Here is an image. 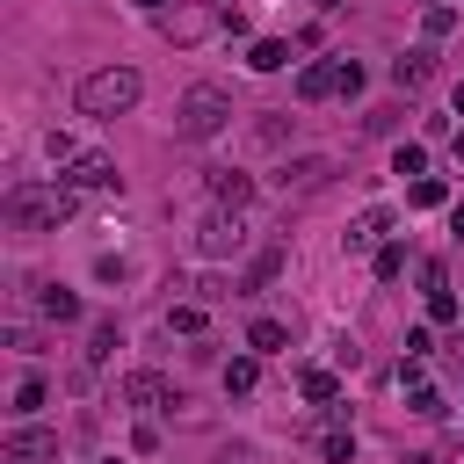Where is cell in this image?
I'll return each mask as SVG.
<instances>
[{"instance_id":"obj_1","label":"cell","mask_w":464,"mask_h":464,"mask_svg":"<svg viewBox=\"0 0 464 464\" xmlns=\"http://www.w3.org/2000/svg\"><path fill=\"white\" fill-rule=\"evenodd\" d=\"M73 211H80V196L66 182H15L8 189V225L15 232H58Z\"/></svg>"},{"instance_id":"obj_2","label":"cell","mask_w":464,"mask_h":464,"mask_svg":"<svg viewBox=\"0 0 464 464\" xmlns=\"http://www.w3.org/2000/svg\"><path fill=\"white\" fill-rule=\"evenodd\" d=\"M138 95H145V80H138L131 66H95V73L73 87L80 116H124V109H138Z\"/></svg>"},{"instance_id":"obj_3","label":"cell","mask_w":464,"mask_h":464,"mask_svg":"<svg viewBox=\"0 0 464 464\" xmlns=\"http://www.w3.org/2000/svg\"><path fill=\"white\" fill-rule=\"evenodd\" d=\"M225 124H232V95H225V87H211V80H196L182 102H174V138H189V145L218 138Z\"/></svg>"},{"instance_id":"obj_4","label":"cell","mask_w":464,"mask_h":464,"mask_svg":"<svg viewBox=\"0 0 464 464\" xmlns=\"http://www.w3.org/2000/svg\"><path fill=\"white\" fill-rule=\"evenodd\" d=\"M334 174H341V160H334V153H305V160H283V167H276V196L305 203V196L334 189Z\"/></svg>"},{"instance_id":"obj_5","label":"cell","mask_w":464,"mask_h":464,"mask_svg":"<svg viewBox=\"0 0 464 464\" xmlns=\"http://www.w3.org/2000/svg\"><path fill=\"white\" fill-rule=\"evenodd\" d=\"M58 182H66L73 196H116V189H124V174H116L109 153H73V160H58Z\"/></svg>"},{"instance_id":"obj_6","label":"cell","mask_w":464,"mask_h":464,"mask_svg":"<svg viewBox=\"0 0 464 464\" xmlns=\"http://www.w3.org/2000/svg\"><path fill=\"white\" fill-rule=\"evenodd\" d=\"M240 240H247V232H240V211H211V218L196 225V254H203V261L240 254Z\"/></svg>"},{"instance_id":"obj_7","label":"cell","mask_w":464,"mask_h":464,"mask_svg":"<svg viewBox=\"0 0 464 464\" xmlns=\"http://www.w3.org/2000/svg\"><path fill=\"white\" fill-rule=\"evenodd\" d=\"M124 406H138V414H167V406H182V392H174L160 370H131L124 377Z\"/></svg>"},{"instance_id":"obj_8","label":"cell","mask_w":464,"mask_h":464,"mask_svg":"<svg viewBox=\"0 0 464 464\" xmlns=\"http://www.w3.org/2000/svg\"><path fill=\"white\" fill-rule=\"evenodd\" d=\"M348 66H356V58H319V66H305V73H298V102L348 95Z\"/></svg>"},{"instance_id":"obj_9","label":"cell","mask_w":464,"mask_h":464,"mask_svg":"<svg viewBox=\"0 0 464 464\" xmlns=\"http://www.w3.org/2000/svg\"><path fill=\"white\" fill-rule=\"evenodd\" d=\"M44 457H58V435L51 428H15L8 443H0V464H44Z\"/></svg>"},{"instance_id":"obj_10","label":"cell","mask_w":464,"mask_h":464,"mask_svg":"<svg viewBox=\"0 0 464 464\" xmlns=\"http://www.w3.org/2000/svg\"><path fill=\"white\" fill-rule=\"evenodd\" d=\"M385 232H392V211L377 203V211H363L356 225L341 232V247H348V254H363V247H385Z\"/></svg>"},{"instance_id":"obj_11","label":"cell","mask_w":464,"mask_h":464,"mask_svg":"<svg viewBox=\"0 0 464 464\" xmlns=\"http://www.w3.org/2000/svg\"><path fill=\"white\" fill-rule=\"evenodd\" d=\"M211 203L218 211H247L254 203V182H247V174H232V167H218L211 174Z\"/></svg>"},{"instance_id":"obj_12","label":"cell","mask_w":464,"mask_h":464,"mask_svg":"<svg viewBox=\"0 0 464 464\" xmlns=\"http://www.w3.org/2000/svg\"><path fill=\"white\" fill-rule=\"evenodd\" d=\"M435 80V51L421 44V51H406V58H392V87H428Z\"/></svg>"},{"instance_id":"obj_13","label":"cell","mask_w":464,"mask_h":464,"mask_svg":"<svg viewBox=\"0 0 464 464\" xmlns=\"http://www.w3.org/2000/svg\"><path fill=\"white\" fill-rule=\"evenodd\" d=\"M37 312L44 319H80V298H73L66 283H37Z\"/></svg>"},{"instance_id":"obj_14","label":"cell","mask_w":464,"mask_h":464,"mask_svg":"<svg viewBox=\"0 0 464 464\" xmlns=\"http://www.w3.org/2000/svg\"><path fill=\"white\" fill-rule=\"evenodd\" d=\"M283 261H290V247H283V240H269V247H261V254L247 261V276H240V290H261V283H269V276H276Z\"/></svg>"},{"instance_id":"obj_15","label":"cell","mask_w":464,"mask_h":464,"mask_svg":"<svg viewBox=\"0 0 464 464\" xmlns=\"http://www.w3.org/2000/svg\"><path fill=\"white\" fill-rule=\"evenodd\" d=\"M247 348H254V356H283V348H290V327H283V319H254V327H247Z\"/></svg>"},{"instance_id":"obj_16","label":"cell","mask_w":464,"mask_h":464,"mask_svg":"<svg viewBox=\"0 0 464 464\" xmlns=\"http://www.w3.org/2000/svg\"><path fill=\"white\" fill-rule=\"evenodd\" d=\"M109 348H124V327H116V319H102V327L87 334V377L109 363Z\"/></svg>"},{"instance_id":"obj_17","label":"cell","mask_w":464,"mask_h":464,"mask_svg":"<svg viewBox=\"0 0 464 464\" xmlns=\"http://www.w3.org/2000/svg\"><path fill=\"white\" fill-rule=\"evenodd\" d=\"M247 66H254V73H283V66H290V44H283V37H261V44L247 51Z\"/></svg>"},{"instance_id":"obj_18","label":"cell","mask_w":464,"mask_h":464,"mask_svg":"<svg viewBox=\"0 0 464 464\" xmlns=\"http://www.w3.org/2000/svg\"><path fill=\"white\" fill-rule=\"evenodd\" d=\"M399 276H406V247L385 240V247H377V283H399Z\"/></svg>"},{"instance_id":"obj_19","label":"cell","mask_w":464,"mask_h":464,"mask_svg":"<svg viewBox=\"0 0 464 464\" xmlns=\"http://www.w3.org/2000/svg\"><path fill=\"white\" fill-rule=\"evenodd\" d=\"M305 399H312V406H334V399H341L334 370H305Z\"/></svg>"},{"instance_id":"obj_20","label":"cell","mask_w":464,"mask_h":464,"mask_svg":"<svg viewBox=\"0 0 464 464\" xmlns=\"http://www.w3.org/2000/svg\"><path fill=\"white\" fill-rule=\"evenodd\" d=\"M406 406H414L421 421H435V414H443V392H435V385H406Z\"/></svg>"},{"instance_id":"obj_21","label":"cell","mask_w":464,"mask_h":464,"mask_svg":"<svg viewBox=\"0 0 464 464\" xmlns=\"http://www.w3.org/2000/svg\"><path fill=\"white\" fill-rule=\"evenodd\" d=\"M225 392H232V399H247V392H254V356H240V363H225Z\"/></svg>"},{"instance_id":"obj_22","label":"cell","mask_w":464,"mask_h":464,"mask_svg":"<svg viewBox=\"0 0 464 464\" xmlns=\"http://www.w3.org/2000/svg\"><path fill=\"white\" fill-rule=\"evenodd\" d=\"M327 464H356V435H348V428H327Z\"/></svg>"},{"instance_id":"obj_23","label":"cell","mask_w":464,"mask_h":464,"mask_svg":"<svg viewBox=\"0 0 464 464\" xmlns=\"http://www.w3.org/2000/svg\"><path fill=\"white\" fill-rule=\"evenodd\" d=\"M406 203H414V211H435V203H443V182H435V174H421V182L406 189Z\"/></svg>"},{"instance_id":"obj_24","label":"cell","mask_w":464,"mask_h":464,"mask_svg":"<svg viewBox=\"0 0 464 464\" xmlns=\"http://www.w3.org/2000/svg\"><path fill=\"white\" fill-rule=\"evenodd\" d=\"M421 29H428V37H450V29H457V8H450V0H435V8L421 15Z\"/></svg>"},{"instance_id":"obj_25","label":"cell","mask_w":464,"mask_h":464,"mask_svg":"<svg viewBox=\"0 0 464 464\" xmlns=\"http://www.w3.org/2000/svg\"><path fill=\"white\" fill-rule=\"evenodd\" d=\"M363 131H370V138H392V131H399V109H392V102L370 109V116H363Z\"/></svg>"},{"instance_id":"obj_26","label":"cell","mask_w":464,"mask_h":464,"mask_svg":"<svg viewBox=\"0 0 464 464\" xmlns=\"http://www.w3.org/2000/svg\"><path fill=\"white\" fill-rule=\"evenodd\" d=\"M167 327H174V334H203V305H174Z\"/></svg>"},{"instance_id":"obj_27","label":"cell","mask_w":464,"mask_h":464,"mask_svg":"<svg viewBox=\"0 0 464 464\" xmlns=\"http://www.w3.org/2000/svg\"><path fill=\"white\" fill-rule=\"evenodd\" d=\"M37 406H44V377H22L15 385V414H37Z\"/></svg>"},{"instance_id":"obj_28","label":"cell","mask_w":464,"mask_h":464,"mask_svg":"<svg viewBox=\"0 0 464 464\" xmlns=\"http://www.w3.org/2000/svg\"><path fill=\"white\" fill-rule=\"evenodd\" d=\"M392 167H399V174H421V167H428V153H421V145H399V153H392Z\"/></svg>"},{"instance_id":"obj_29","label":"cell","mask_w":464,"mask_h":464,"mask_svg":"<svg viewBox=\"0 0 464 464\" xmlns=\"http://www.w3.org/2000/svg\"><path fill=\"white\" fill-rule=\"evenodd\" d=\"M421 290H428V298H443V290H450V276H443V261H421Z\"/></svg>"},{"instance_id":"obj_30","label":"cell","mask_w":464,"mask_h":464,"mask_svg":"<svg viewBox=\"0 0 464 464\" xmlns=\"http://www.w3.org/2000/svg\"><path fill=\"white\" fill-rule=\"evenodd\" d=\"M428 319H435V327H450V319H457V298H450V290H443V298H428Z\"/></svg>"},{"instance_id":"obj_31","label":"cell","mask_w":464,"mask_h":464,"mask_svg":"<svg viewBox=\"0 0 464 464\" xmlns=\"http://www.w3.org/2000/svg\"><path fill=\"white\" fill-rule=\"evenodd\" d=\"M450 232H464V203H457V211H450Z\"/></svg>"},{"instance_id":"obj_32","label":"cell","mask_w":464,"mask_h":464,"mask_svg":"<svg viewBox=\"0 0 464 464\" xmlns=\"http://www.w3.org/2000/svg\"><path fill=\"white\" fill-rule=\"evenodd\" d=\"M138 8H153V15H167V0H138Z\"/></svg>"},{"instance_id":"obj_33","label":"cell","mask_w":464,"mask_h":464,"mask_svg":"<svg viewBox=\"0 0 464 464\" xmlns=\"http://www.w3.org/2000/svg\"><path fill=\"white\" fill-rule=\"evenodd\" d=\"M450 102H457V116H464V87H457V95H450Z\"/></svg>"},{"instance_id":"obj_34","label":"cell","mask_w":464,"mask_h":464,"mask_svg":"<svg viewBox=\"0 0 464 464\" xmlns=\"http://www.w3.org/2000/svg\"><path fill=\"white\" fill-rule=\"evenodd\" d=\"M457 160H464V131H457Z\"/></svg>"},{"instance_id":"obj_35","label":"cell","mask_w":464,"mask_h":464,"mask_svg":"<svg viewBox=\"0 0 464 464\" xmlns=\"http://www.w3.org/2000/svg\"><path fill=\"white\" fill-rule=\"evenodd\" d=\"M102 464H116V457H102Z\"/></svg>"},{"instance_id":"obj_36","label":"cell","mask_w":464,"mask_h":464,"mask_svg":"<svg viewBox=\"0 0 464 464\" xmlns=\"http://www.w3.org/2000/svg\"><path fill=\"white\" fill-rule=\"evenodd\" d=\"M428 8H435V0H428Z\"/></svg>"}]
</instances>
